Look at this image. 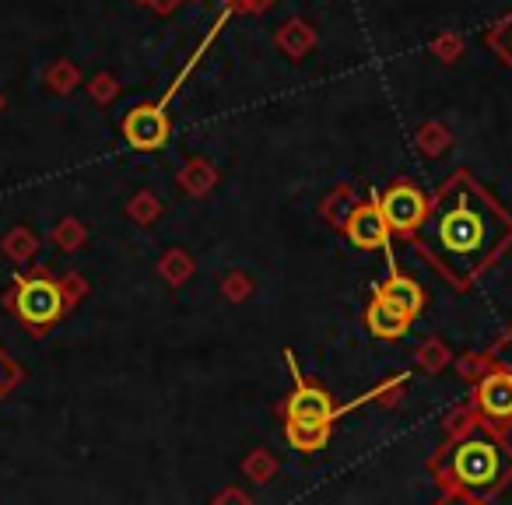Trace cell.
Here are the masks:
<instances>
[{
  "label": "cell",
  "mask_w": 512,
  "mask_h": 505,
  "mask_svg": "<svg viewBox=\"0 0 512 505\" xmlns=\"http://www.w3.org/2000/svg\"><path fill=\"white\" fill-rule=\"evenodd\" d=\"M376 299H383L386 306L400 309V313H407L414 320V313L421 309V302H425V295H421V288L414 285L411 278H400V274H393L390 281H383V288L376 292Z\"/></svg>",
  "instance_id": "8"
},
{
  "label": "cell",
  "mask_w": 512,
  "mask_h": 505,
  "mask_svg": "<svg viewBox=\"0 0 512 505\" xmlns=\"http://www.w3.org/2000/svg\"><path fill=\"white\" fill-rule=\"evenodd\" d=\"M439 239L449 253H470V249L481 246L484 239V221L477 218L470 207H453V211L442 218L439 225Z\"/></svg>",
  "instance_id": "6"
},
{
  "label": "cell",
  "mask_w": 512,
  "mask_h": 505,
  "mask_svg": "<svg viewBox=\"0 0 512 505\" xmlns=\"http://www.w3.org/2000/svg\"><path fill=\"white\" fill-rule=\"evenodd\" d=\"M334 400L320 386H309L299 379V390L288 400V425H306V428H330L334 421Z\"/></svg>",
  "instance_id": "4"
},
{
  "label": "cell",
  "mask_w": 512,
  "mask_h": 505,
  "mask_svg": "<svg viewBox=\"0 0 512 505\" xmlns=\"http://www.w3.org/2000/svg\"><path fill=\"white\" fill-rule=\"evenodd\" d=\"M502 470V456L491 442H463L456 453V477L463 484H491Z\"/></svg>",
  "instance_id": "5"
},
{
  "label": "cell",
  "mask_w": 512,
  "mask_h": 505,
  "mask_svg": "<svg viewBox=\"0 0 512 505\" xmlns=\"http://www.w3.org/2000/svg\"><path fill=\"white\" fill-rule=\"evenodd\" d=\"M4 306L15 313V320L22 327H29L32 334H43L46 327H53L64 316L67 295L60 281L36 271V274H25V278H15V288L4 295Z\"/></svg>",
  "instance_id": "1"
},
{
  "label": "cell",
  "mask_w": 512,
  "mask_h": 505,
  "mask_svg": "<svg viewBox=\"0 0 512 505\" xmlns=\"http://www.w3.org/2000/svg\"><path fill=\"white\" fill-rule=\"evenodd\" d=\"M123 137L130 148L137 151H155L169 141V120L158 106H137L123 120Z\"/></svg>",
  "instance_id": "3"
},
{
  "label": "cell",
  "mask_w": 512,
  "mask_h": 505,
  "mask_svg": "<svg viewBox=\"0 0 512 505\" xmlns=\"http://www.w3.org/2000/svg\"><path fill=\"white\" fill-rule=\"evenodd\" d=\"M386 232H390V228H386L383 214H379V204L358 207V211L351 214V221H348L351 242H355V246H362V249L386 246Z\"/></svg>",
  "instance_id": "7"
},
{
  "label": "cell",
  "mask_w": 512,
  "mask_h": 505,
  "mask_svg": "<svg viewBox=\"0 0 512 505\" xmlns=\"http://www.w3.org/2000/svg\"><path fill=\"white\" fill-rule=\"evenodd\" d=\"M425 193L418 186H407V183H397L383 193L379 200V214H383L386 228H397V232H411L425 221Z\"/></svg>",
  "instance_id": "2"
},
{
  "label": "cell",
  "mask_w": 512,
  "mask_h": 505,
  "mask_svg": "<svg viewBox=\"0 0 512 505\" xmlns=\"http://www.w3.org/2000/svg\"><path fill=\"white\" fill-rule=\"evenodd\" d=\"M481 404H484V411L495 414V418H512V376L498 372V376L484 379Z\"/></svg>",
  "instance_id": "10"
},
{
  "label": "cell",
  "mask_w": 512,
  "mask_h": 505,
  "mask_svg": "<svg viewBox=\"0 0 512 505\" xmlns=\"http://www.w3.org/2000/svg\"><path fill=\"white\" fill-rule=\"evenodd\" d=\"M369 327H372V334L383 337V341H397V337L411 327V316L400 313V309H393V306H386L383 299H376L369 306Z\"/></svg>",
  "instance_id": "9"
},
{
  "label": "cell",
  "mask_w": 512,
  "mask_h": 505,
  "mask_svg": "<svg viewBox=\"0 0 512 505\" xmlns=\"http://www.w3.org/2000/svg\"><path fill=\"white\" fill-rule=\"evenodd\" d=\"M288 442H292V449H299V453H316V449L327 446V435L330 428H306V425H288Z\"/></svg>",
  "instance_id": "11"
}]
</instances>
